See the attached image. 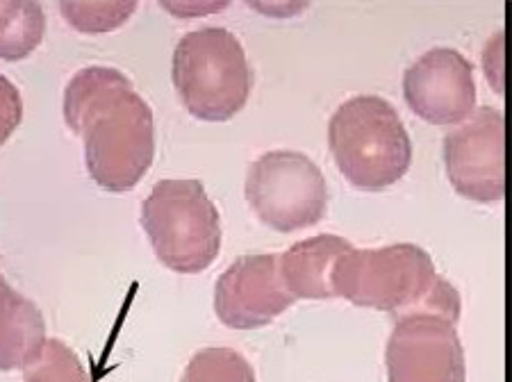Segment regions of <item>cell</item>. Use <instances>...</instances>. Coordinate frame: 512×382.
<instances>
[{
  "mask_svg": "<svg viewBox=\"0 0 512 382\" xmlns=\"http://www.w3.org/2000/svg\"><path fill=\"white\" fill-rule=\"evenodd\" d=\"M64 119L82 137L87 171L98 187L128 191L151 169L153 110L119 69H80L64 89Z\"/></svg>",
  "mask_w": 512,
  "mask_h": 382,
  "instance_id": "1",
  "label": "cell"
},
{
  "mask_svg": "<svg viewBox=\"0 0 512 382\" xmlns=\"http://www.w3.org/2000/svg\"><path fill=\"white\" fill-rule=\"evenodd\" d=\"M335 296L358 307L390 312H437L451 321L460 319L458 289L437 273L424 248L392 244L383 248H351L340 257L333 276Z\"/></svg>",
  "mask_w": 512,
  "mask_h": 382,
  "instance_id": "2",
  "label": "cell"
},
{
  "mask_svg": "<svg viewBox=\"0 0 512 382\" xmlns=\"http://www.w3.org/2000/svg\"><path fill=\"white\" fill-rule=\"evenodd\" d=\"M328 146L353 187L381 191L406 176L412 141L396 107L381 96H353L328 123Z\"/></svg>",
  "mask_w": 512,
  "mask_h": 382,
  "instance_id": "3",
  "label": "cell"
},
{
  "mask_svg": "<svg viewBox=\"0 0 512 382\" xmlns=\"http://www.w3.org/2000/svg\"><path fill=\"white\" fill-rule=\"evenodd\" d=\"M173 85L187 112L201 121H228L251 96L253 73L244 46L226 28L187 32L173 51Z\"/></svg>",
  "mask_w": 512,
  "mask_h": 382,
  "instance_id": "4",
  "label": "cell"
},
{
  "mask_svg": "<svg viewBox=\"0 0 512 382\" xmlns=\"http://www.w3.org/2000/svg\"><path fill=\"white\" fill-rule=\"evenodd\" d=\"M142 228L164 267L192 276L217 260L221 217L203 182L160 180L142 205Z\"/></svg>",
  "mask_w": 512,
  "mask_h": 382,
  "instance_id": "5",
  "label": "cell"
},
{
  "mask_svg": "<svg viewBox=\"0 0 512 382\" xmlns=\"http://www.w3.org/2000/svg\"><path fill=\"white\" fill-rule=\"evenodd\" d=\"M246 201L264 226L303 230L324 219L328 185L319 166L301 151H269L246 173Z\"/></svg>",
  "mask_w": 512,
  "mask_h": 382,
  "instance_id": "6",
  "label": "cell"
},
{
  "mask_svg": "<svg viewBox=\"0 0 512 382\" xmlns=\"http://www.w3.org/2000/svg\"><path fill=\"white\" fill-rule=\"evenodd\" d=\"M390 382H465V351L456 321L437 312H408L394 319L385 348Z\"/></svg>",
  "mask_w": 512,
  "mask_h": 382,
  "instance_id": "7",
  "label": "cell"
},
{
  "mask_svg": "<svg viewBox=\"0 0 512 382\" xmlns=\"http://www.w3.org/2000/svg\"><path fill=\"white\" fill-rule=\"evenodd\" d=\"M444 164L453 189L469 201L499 203L506 194V116L478 107L444 137Z\"/></svg>",
  "mask_w": 512,
  "mask_h": 382,
  "instance_id": "8",
  "label": "cell"
},
{
  "mask_svg": "<svg viewBox=\"0 0 512 382\" xmlns=\"http://www.w3.org/2000/svg\"><path fill=\"white\" fill-rule=\"evenodd\" d=\"M403 96L433 126H458L476 110L474 64L456 48H431L408 66Z\"/></svg>",
  "mask_w": 512,
  "mask_h": 382,
  "instance_id": "9",
  "label": "cell"
},
{
  "mask_svg": "<svg viewBox=\"0 0 512 382\" xmlns=\"http://www.w3.org/2000/svg\"><path fill=\"white\" fill-rule=\"evenodd\" d=\"M296 298L287 292L276 255H244L221 273L214 312L226 328L255 330L278 319Z\"/></svg>",
  "mask_w": 512,
  "mask_h": 382,
  "instance_id": "10",
  "label": "cell"
},
{
  "mask_svg": "<svg viewBox=\"0 0 512 382\" xmlns=\"http://www.w3.org/2000/svg\"><path fill=\"white\" fill-rule=\"evenodd\" d=\"M351 242L337 235H317L287 248L280 262V276L294 298H335L333 276Z\"/></svg>",
  "mask_w": 512,
  "mask_h": 382,
  "instance_id": "11",
  "label": "cell"
},
{
  "mask_svg": "<svg viewBox=\"0 0 512 382\" xmlns=\"http://www.w3.org/2000/svg\"><path fill=\"white\" fill-rule=\"evenodd\" d=\"M44 342V314L30 298L7 285L0 273V371L26 369Z\"/></svg>",
  "mask_w": 512,
  "mask_h": 382,
  "instance_id": "12",
  "label": "cell"
},
{
  "mask_svg": "<svg viewBox=\"0 0 512 382\" xmlns=\"http://www.w3.org/2000/svg\"><path fill=\"white\" fill-rule=\"evenodd\" d=\"M46 35V14L39 3L0 0V60H26Z\"/></svg>",
  "mask_w": 512,
  "mask_h": 382,
  "instance_id": "13",
  "label": "cell"
},
{
  "mask_svg": "<svg viewBox=\"0 0 512 382\" xmlns=\"http://www.w3.org/2000/svg\"><path fill=\"white\" fill-rule=\"evenodd\" d=\"M23 382H94L78 353L62 339H46L23 369Z\"/></svg>",
  "mask_w": 512,
  "mask_h": 382,
  "instance_id": "14",
  "label": "cell"
},
{
  "mask_svg": "<svg viewBox=\"0 0 512 382\" xmlns=\"http://www.w3.org/2000/svg\"><path fill=\"white\" fill-rule=\"evenodd\" d=\"M180 382H255V371L233 348H203L189 360Z\"/></svg>",
  "mask_w": 512,
  "mask_h": 382,
  "instance_id": "15",
  "label": "cell"
},
{
  "mask_svg": "<svg viewBox=\"0 0 512 382\" xmlns=\"http://www.w3.org/2000/svg\"><path fill=\"white\" fill-rule=\"evenodd\" d=\"M60 10L66 23L80 32H107L123 26L137 3H62Z\"/></svg>",
  "mask_w": 512,
  "mask_h": 382,
  "instance_id": "16",
  "label": "cell"
},
{
  "mask_svg": "<svg viewBox=\"0 0 512 382\" xmlns=\"http://www.w3.org/2000/svg\"><path fill=\"white\" fill-rule=\"evenodd\" d=\"M23 119L21 91L10 78L0 76V146L14 135Z\"/></svg>",
  "mask_w": 512,
  "mask_h": 382,
  "instance_id": "17",
  "label": "cell"
}]
</instances>
